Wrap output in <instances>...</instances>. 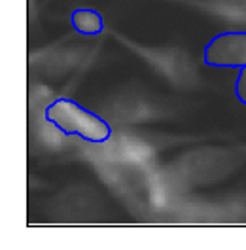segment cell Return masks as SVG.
<instances>
[{
  "instance_id": "cell-7",
  "label": "cell",
  "mask_w": 246,
  "mask_h": 250,
  "mask_svg": "<svg viewBox=\"0 0 246 250\" xmlns=\"http://www.w3.org/2000/svg\"><path fill=\"white\" fill-rule=\"evenodd\" d=\"M80 59L82 57L78 47H64V49L47 47L38 53V57L34 53L31 55V61H38V68L47 78H59L62 74H66Z\"/></svg>"
},
{
  "instance_id": "cell-8",
  "label": "cell",
  "mask_w": 246,
  "mask_h": 250,
  "mask_svg": "<svg viewBox=\"0 0 246 250\" xmlns=\"http://www.w3.org/2000/svg\"><path fill=\"white\" fill-rule=\"evenodd\" d=\"M205 14L233 23H246V0H176Z\"/></svg>"
},
{
  "instance_id": "cell-6",
  "label": "cell",
  "mask_w": 246,
  "mask_h": 250,
  "mask_svg": "<svg viewBox=\"0 0 246 250\" xmlns=\"http://www.w3.org/2000/svg\"><path fill=\"white\" fill-rule=\"evenodd\" d=\"M101 207V199L97 191L87 186H80L78 189H68L57 199V210L61 212L62 222H80L91 220L89 212Z\"/></svg>"
},
{
  "instance_id": "cell-1",
  "label": "cell",
  "mask_w": 246,
  "mask_h": 250,
  "mask_svg": "<svg viewBox=\"0 0 246 250\" xmlns=\"http://www.w3.org/2000/svg\"><path fill=\"white\" fill-rule=\"evenodd\" d=\"M178 101L165 95L150 91L148 87L127 85L108 97L101 104L99 114H102L110 124L142 125L157 124L176 116Z\"/></svg>"
},
{
  "instance_id": "cell-9",
  "label": "cell",
  "mask_w": 246,
  "mask_h": 250,
  "mask_svg": "<svg viewBox=\"0 0 246 250\" xmlns=\"http://www.w3.org/2000/svg\"><path fill=\"white\" fill-rule=\"evenodd\" d=\"M70 25L80 36H101L106 31L104 17L93 8H76L70 14Z\"/></svg>"
},
{
  "instance_id": "cell-2",
  "label": "cell",
  "mask_w": 246,
  "mask_h": 250,
  "mask_svg": "<svg viewBox=\"0 0 246 250\" xmlns=\"http://www.w3.org/2000/svg\"><path fill=\"white\" fill-rule=\"evenodd\" d=\"M110 34L120 40V44L125 46L129 51H133L140 61H144L148 66H152L155 72L169 82L172 87L182 89V91H191L199 89L203 85L199 70L191 55L180 46H144L122 32L110 31Z\"/></svg>"
},
{
  "instance_id": "cell-10",
  "label": "cell",
  "mask_w": 246,
  "mask_h": 250,
  "mask_svg": "<svg viewBox=\"0 0 246 250\" xmlns=\"http://www.w3.org/2000/svg\"><path fill=\"white\" fill-rule=\"evenodd\" d=\"M235 97L246 106V66L239 68V74L235 80Z\"/></svg>"
},
{
  "instance_id": "cell-5",
  "label": "cell",
  "mask_w": 246,
  "mask_h": 250,
  "mask_svg": "<svg viewBox=\"0 0 246 250\" xmlns=\"http://www.w3.org/2000/svg\"><path fill=\"white\" fill-rule=\"evenodd\" d=\"M203 62L212 68L246 66V31H227L212 36L205 46Z\"/></svg>"
},
{
  "instance_id": "cell-3",
  "label": "cell",
  "mask_w": 246,
  "mask_h": 250,
  "mask_svg": "<svg viewBox=\"0 0 246 250\" xmlns=\"http://www.w3.org/2000/svg\"><path fill=\"white\" fill-rule=\"evenodd\" d=\"M44 120L64 137H76L87 144H106L114 137V127L99 112L85 108L70 97H55L44 108Z\"/></svg>"
},
{
  "instance_id": "cell-4",
  "label": "cell",
  "mask_w": 246,
  "mask_h": 250,
  "mask_svg": "<svg viewBox=\"0 0 246 250\" xmlns=\"http://www.w3.org/2000/svg\"><path fill=\"white\" fill-rule=\"evenodd\" d=\"M243 163V157L231 150L203 148L193 150L169 165V176L185 186H203L224 180Z\"/></svg>"
}]
</instances>
